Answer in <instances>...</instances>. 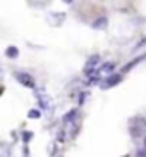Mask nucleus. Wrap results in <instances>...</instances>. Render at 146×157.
<instances>
[{
    "instance_id": "nucleus-10",
    "label": "nucleus",
    "mask_w": 146,
    "mask_h": 157,
    "mask_svg": "<svg viewBox=\"0 0 146 157\" xmlns=\"http://www.w3.org/2000/svg\"><path fill=\"white\" fill-rule=\"evenodd\" d=\"M143 45H146V38H143L141 42L137 43V48H139V47H143Z\"/></svg>"
},
{
    "instance_id": "nucleus-5",
    "label": "nucleus",
    "mask_w": 146,
    "mask_h": 157,
    "mask_svg": "<svg viewBox=\"0 0 146 157\" xmlns=\"http://www.w3.org/2000/svg\"><path fill=\"white\" fill-rule=\"evenodd\" d=\"M27 116H29L31 119H38V117H40V116H41V112L38 111V109H31V111L27 112Z\"/></svg>"
},
{
    "instance_id": "nucleus-9",
    "label": "nucleus",
    "mask_w": 146,
    "mask_h": 157,
    "mask_svg": "<svg viewBox=\"0 0 146 157\" xmlns=\"http://www.w3.org/2000/svg\"><path fill=\"white\" fill-rule=\"evenodd\" d=\"M33 136V133H23V138H24V142H27V140Z\"/></svg>"
},
{
    "instance_id": "nucleus-4",
    "label": "nucleus",
    "mask_w": 146,
    "mask_h": 157,
    "mask_svg": "<svg viewBox=\"0 0 146 157\" xmlns=\"http://www.w3.org/2000/svg\"><path fill=\"white\" fill-rule=\"evenodd\" d=\"M5 56L9 57V59H16V57L19 56L17 47H7V50H5Z\"/></svg>"
},
{
    "instance_id": "nucleus-2",
    "label": "nucleus",
    "mask_w": 146,
    "mask_h": 157,
    "mask_svg": "<svg viewBox=\"0 0 146 157\" xmlns=\"http://www.w3.org/2000/svg\"><path fill=\"white\" fill-rule=\"evenodd\" d=\"M120 79H122V74H119V73H114L112 76H108V78L101 83V88L103 90H107V88H112V86H115L117 83H120Z\"/></svg>"
},
{
    "instance_id": "nucleus-8",
    "label": "nucleus",
    "mask_w": 146,
    "mask_h": 157,
    "mask_svg": "<svg viewBox=\"0 0 146 157\" xmlns=\"http://www.w3.org/2000/svg\"><path fill=\"white\" fill-rule=\"evenodd\" d=\"M114 67H115V64H114V62H107V64H103V66H101V69H103V71H112Z\"/></svg>"
},
{
    "instance_id": "nucleus-11",
    "label": "nucleus",
    "mask_w": 146,
    "mask_h": 157,
    "mask_svg": "<svg viewBox=\"0 0 146 157\" xmlns=\"http://www.w3.org/2000/svg\"><path fill=\"white\" fill-rule=\"evenodd\" d=\"M137 157H146V152H144V150H141V152H139V155H137Z\"/></svg>"
},
{
    "instance_id": "nucleus-3",
    "label": "nucleus",
    "mask_w": 146,
    "mask_h": 157,
    "mask_svg": "<svg viewBox=\"0 0 146 157\" xmlns=\"http://www.w3.org/2000/svg\"><path fill=\"white\" fill-rule=\"evenodd\" d=\"M16 79H17L21 85L24 86H29V88H35V81L29 74H24V73H16Z\"/></svg>"
},
{
    "instance_id": "nucleus-6",
    "label": "nucleus",
    "mask_w": 146,
    "mask_h": 157,
    "mask_svg": "<svg viewBox=\"0 0 146 157\" xmlns=\"http://www.w3.org/2000/svg\"><path fill=\"white\" fill-rule=\"evenodd\" d=\"M105 24H107V19L100 17V21H95V23H93V28H103Z\"/></svg>"
},
{
    "instance_id": "nucleus-12",
    "label": "nucleus",
    "mask_w": 146,
    "mask_h": 157,
    "mask_svg": "<svg viewBox=\"0 0 146 157\" xmlns=\"http://www.w3.org/2000/svg\"><path fill=\"white\" fill-rule=\"evenodd\" d=\"M143 150H144V152H146V138H144V148H143Z\"/></svg>"
},
{
    "instance_id": "nucleus-7",
    "label": "nucleus",
    "mask_w": 146,
    "mask_h": 157,
    "mask_svg": "<svg viewBox=\"0 0 146 157\" xmlns=\"http://www.w3.org/2000/svg\"><path fill=\"white\" fill-rule=\"evenodd\" d=\"M76 114H78V111H76V109H74V111H71V112H67V114H65V117H64V121H72Z\"/></svg>"
},
{
    "instance_id": "nucleus-1",
    "label": "nucleus",
    "mask_w": 146,
    "mask_h": 157,
    "mask_svg": "<svg viewBox=\"0 0 146 157\" xmlns=\"http://www.w3.org/2000/svg\"><path fill=\"white\" fill-rule=\"evenodd\" d=\"M129 131H131V136H143L146 133V119L137 116V117H133L129 121Z\"/></svg>"
}]
</instances>
